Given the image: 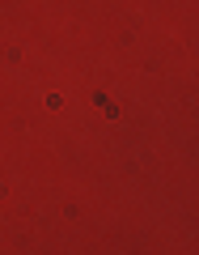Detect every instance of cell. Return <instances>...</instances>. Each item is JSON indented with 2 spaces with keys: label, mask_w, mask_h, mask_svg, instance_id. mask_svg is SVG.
Masks as SVG:
<instances>
[]
</instances>
